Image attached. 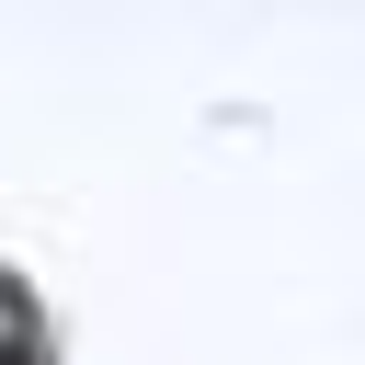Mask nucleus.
I'll use <instances>...</instances> for the list:
<instances>
[{"label": "nucleus", "mask_w": 365, "mask_h": 365, "mask_svg": "<svg viewBox=\"0 0 365 365\" xmlns=\"http://www.w3.org/2000/svg\"><path fill=\"white\" fill-rule=\"evenodd\" d=\"M0 365H34V354H23V342H0Z\"/></svg>", "instance_id": "nucleus-1"}]
</instances>
